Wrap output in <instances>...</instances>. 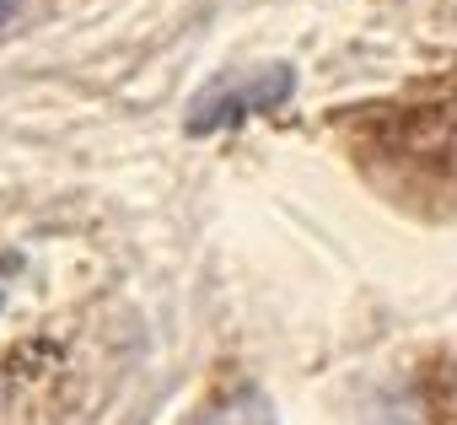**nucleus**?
Returning <instances> with one entry per match:
<instances>
[{
    "label": "nucleus",
    "mask_w": 457,
    "mask_h": 425,
    "mask_svg": "<svg viewBox=\"0 0 457 425\" xmlns=\"http://www.w3.org/2000/svg\"><path fill=\"white\" fill-rule=\"evenodd\" d=\"M286 92H291V71L286 65H270V71H253V76H237V81H220V87H210L194 103L188 129L210 135V129H226V124H243L248 113L286 103Z\"/></svg>",
    "instance_id": "1"
},
{
    "label": "nucleus",
    "mask_w": 457,
    "mask_h": 425,
    "mask_svg": "<svg viewBox=\"0 0 457 425\" xmlns=\"http://www.w3.org/2000/svg\"><path fill=\"white\" fill-rule=\"evenodd\" d=\"M17 12H22V0H0V28H6V22H12Z\"/></svg>",
    "instance_id": "2"
}]
</instances>
